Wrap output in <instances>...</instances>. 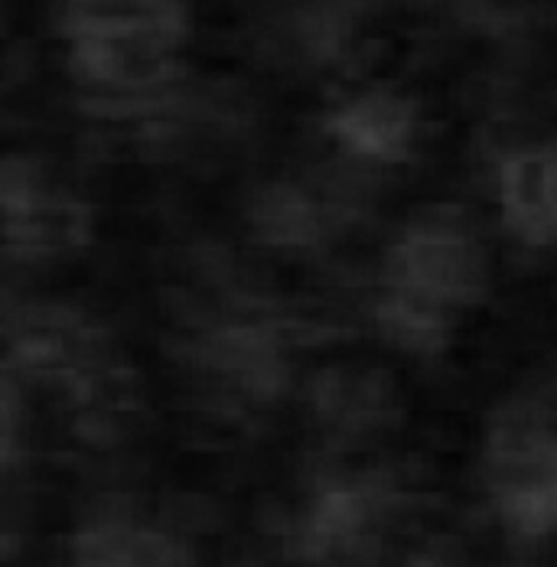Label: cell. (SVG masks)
Wrapping results in <instances>:
<instances>
[{
    "instance_id": "30bf717a",
    "label": "cell",
    "mask_w": 557,
    "mask_h": 567,
    "mask_svg": "<svg viewBox=\"0 0 557 567\" xmlns=\"http://www.w3.org/2000/svg\"><path fill=\"white\" fill-rule=\"evenodd\" d=\"M456 327V317L437 310L431 303L385 293L379 303V330L404 352H441L450 340V330Z\"/></svg>"
},
{
    "instance_id": "ba28073f",
    "label": "cell",
    "mask_w": 557,
    "mask_h": 567,
    "mask_svg": "<svg viewBox=\"0 0 557 567\" xmlns=\"http://www.w3.org/2000/svg\"><path fill=\"white\" fill-rule=\"evenodd\" d=\"M65 567H189V558L169 532L127 518H99L72 535Z\"/></svg>"
},
{
    "instance_id": "3957f363",
    "label": "cell",
    "mask_w": 557,
    "mask_h": 567,
    "mask_svg": "<svg viewBox=\"0 0 557 567\" xmlns=\"http://www.w3.org/2000/svg\"><path fill=\"white\" fill-rule=\"evenodd\" d=\"M389 293L460 313L489 297L493 268L479 238L446 216L414 223L389 248L385 261Z\"/></svg>"
},
{
    "instance_id": "6da1fadb",
    "label": "cell",
    "mask_w": 557,
    "mask_h": 567,
    "mask_svg": "<svg viewBox=\"0 0 557 567\" xmlns=\"http://www.w3.org/2000/svg\"><path fill=\"white\" fill-rule=\"evenodd\" d=\"M79 82L151 92L179 72L189 17L183 3H65L56 20Z\"/></svg>"
},
{
    "instance_id": "9c48e42d",
    "label": "cell",
    "mask_w": 557,
    "mask_h": 567,
    "mask_svg": "<svg viewBox=\"0 0 557 567\" xmlns=\"http://www.w3.org/2000/svg\"><path fill=\"white\" fill-rule=\"evenodd\" d=\"M251 228H255V238H261L265 245L310 248L320 241L323 216H320V206L303 189L275 183L255 196Z\"/></svg>"
},
{
    "instance_id": "8992f818",
    "label": "cell",
    "mask_w": 557,
    "mask_h": 567,
    "mask_svg": "<svg viewBox=\"0 0 557 567\" xmlns=\"http://www.w3.org/2000/svg\"><path fill=\"white\" fill-rule=\"evenodd\" d=\"M323 127L342 151L362 161L401 164L417 137V102L391 89H372L327 114Z\"/></svg>"
},
{
    "instance_id": "5b68a950",
    "label": "cell",
    "mask_w": 557,
    "mask_h": 567,
    "mask_svg": "<svg viewBox=\"0 0 557 567\" xmlns=\"http://www.w3.org/2000/svg\"><path fill=\"white\" fill-rule=\"evenodd\" d=\"M382 503L369 486H323L300 515L290 551L313 567H362L379 548Z\"/></svg>"
},
{
    "instance_id": "277c9868",
    "label": "cell",
    "mask_w": 557,
    "mask_h": 567,
    "mask_svg": "<svg viewBox=\"0 0 557 567\" xmlns=\"http://www.w3.org/2000/svg\"><path fill=\"white\" fill-rule=\"evenodd\" d=\"M3 245L20 258H53L82 251L92 241V206L50 186L23 157H7L0 171Z\"/></svg>"
},
{
    "instance_id": "7a4b0ae2",
    "label": "cell",
    "mask_w": 557,
    "mask_h": 567,
    "mask_svg": "<svg viewBox=\"0 0 557 567\" xmlns=\"http://www.w3.org/2000/svg\"><path fill=\"white\" fill-rule=\"evenodd\" d=\"M483 483L505 532L522 542L557 535V431L535 404H502L486 431Z\"/></svg>"
},
{
    "instance_id": "52a82bcc",
    "label": "cell",
    "mask_w": 557,
    "mask_h": 567,
    "mask_svg": "<svg viewBox=\"0 0 557 567\" xmlns=\"http://www.w3.org/2000/svg\"><path fill=\"white\" fill-rule=\"evenodd\" d=\"M502 226L528 248L557 245V144L505 157L499 167Z\"/></svg>"
}]
</instances>
